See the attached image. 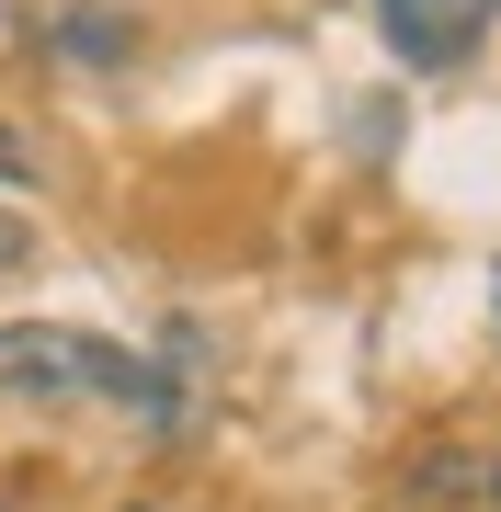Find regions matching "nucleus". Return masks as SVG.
<instances>
[{
  "mask_svg": "<svg viewBox=\"0 0 501 512\" xmlns=\"http://www.w3.org/2000/svg\"><path fill=\"white\" fill-rule=\"evenodd\" d=\"M0 376L46 387V399H114L137 421H171V376L149 365V353L103 342V330H0Z\"/></svg>",
  "mask_w": 501,
  "mask_h": 512,
  "instance_id": "nucleus-1",
  "label": "nucleus"
},
{
  "mask_svg": "<svg viewBox=\"0 0 501 512\" xmlns=\"http://www.w3.org/2000/svg\"><path fill=\"white\" fill-rule=\"evenodd\" d=\"M376 12H388L399 57H467L479 23H490V0H376Z\"/></svg>",
  "mask_w": 501,
  "mask_h": 512,
  "instance_id": "nucleus-2",
  "label": "nucleus"
},
{
  "mask_svg": "<svg viewBox=\"0 0 501 512\" xmlns=\"http://www.w3.org/2000/svg\"><path fill=\"white\" fill-rule=\"evenodd\" d=\"M69 46H80V57H114V46H126V23H103V12H80V23H69Z\"/></svg>",
  "mask_w": 501,
  "mask_h": 512,
  "instance_id": "nucleus-3",
  "label": "nucleus"
},
{
  "mask_svg": "<svg viewBox=\"0 0 501 512\" xmlns=\"http://www.w3.org/2000/svg\"><path fill=\"white\" fill-rule=\"evenodd\" d=\"M35 262V239H23V217H0V274H23Z\"/></svg>",
  "mask_w": 501,
  "mask_h": 512,
  "instance_id": "nucleus-4",
  "label": "nucleus"
},
{
  "mask_svg": "<svg viewBox=\"0 0 501 512\" xmlns=\"http://www.w3.org/2000/svg\"><path fill=\"white\" fill-rule=\"evenodd\" d=\"M0 183H35V171H23V137L0 126Z\"/></svg>",
  "mask_w": 501,
  "mask_h": 512,
  "instance_id": "nucleus-5",
  "label": "nucleus"
},
{
  "mask_svg": "<svg viewBox=\"0 0 501 512\" xmlns=\"http://www.w3.org/2000/svg\"><path fill=\"white\" fill-rule=\"evenodd\" d=\"M490 512H501V456H490Z\"/></svg>",
  "mask_w": 501,
  "mask_h": 512,
  "instance_id": "nucleus-6",
  "label": "nucleus"
}]
</instances>
